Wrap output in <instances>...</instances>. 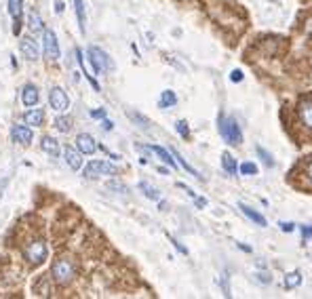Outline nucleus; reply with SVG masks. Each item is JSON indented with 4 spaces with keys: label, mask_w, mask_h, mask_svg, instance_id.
Instances as JSON below:
<instances>
[{
    "label": "nucleus",
    "mask_w": 312,
    "mask_h": 299,
    "mask_svg": "<svg viewBox=\"0 0 312 299\" xmlns=\"http://www.w3.org/2000/svg\"><path fill=\"white\" fill-rule=\"evenodd\" d=\"M177 103V95L173 91H163V95H160V108H173V105Z\"/></svg>",
    "instance_id": "4be33fe9"
},
{
    "label": "nucleus",
    "mask_w": 312,
    "mask_h": 299,
    "mask_svg": "<svg viewBox=\"0 0 312 299\" xmlns=\"http://www.w3.org/2000/svg\"><path fill=\"white\" fill-rule=\"evenodd\" d=\"M129 116H131L133 120H137V122H139V127H144V129H148V127H150V125H148V120H146L144 116H141V114H137V112H131Z\"/></svg>",
    "instance_id": "c756f323"
},
{
    "label": "nucleus",
    "mask_w": 312,
    "mask_h": 299,
    "mask_svg": "<svg viewBox=\"0 0 312 299\" xmlns=\"http://www.w3.org/2000/svg\"><path fill=\"white\" fill-rule=\"evenodd\" d=\"M175 131L180 133L182 137H188L190 135V131H188V125H186V120H177L175 122Z\"/></svg>",
    "instance_id": "cd10ccee"
},
{
    "label": "nucleus",
    "mask_w": 312,
    "mask_h": 299,
    "mask_svg": "<svg viewBox=\"0 0 312 299\" xmlns=\"http://www.w3.org/2000/svg\"><path fill=\"white\" fill-rule=\"evenodd\" d=\"M30 28L34 30V32H40L42 30V19H40V13L38 11H30Z\"/></svg>",
    "instance_id": "393cba45"
},
{
    "label": "nucleus",
    "mask_w": 312,
    "mask_h": 299,
    "mask_svg": "<svg viewBox=\"0 0 312 299\" xmlns=\"http://www.w3.org/2000/svg\"><path fill=\"white\" fill-rule=\"evenodd\" d=\"M91 116H93V118H105V110H93Z\"/></svg>",
    "instance_id": "f704fd0d"
},
{
    "label": "nucleus",
    "mask_w": 312,
    "mask_h": 299,
    "mask_svg": "<svg viewBox=\"0 0 312 299\" xmlns=\"http://www.w3.org/2000/svg\"><path fill=\"white\" fill-rule=\"evenodd\" d=\"M89 61H91V66L95 70V74H104L110 70V57L108 53L102 51L100 47H89Z\"/></svg>",
    "instance_id": "20e7f679"
},
{
    "label": "nucleus",
    "mask_w": 312,
    "mask_h": 299,
    "mask_svg": "<svg viewBox=\"0 0 312 299\" xmlns=\"http://www.w3.org/2000/svg\"><path fill=\"white\" fill-rule=\"evenodd\" d=\"M221 166H224V171H226L228 175H236V171H238L234 156L228 154V152H224V156H221Z\"/></svg>",
    "instance_id": "aec40b11"
},
{
    "label": "nucleus",
    "mask_w": 312,
    "mask_h": 299,
    "mask_svg": "<svg viewBox=\"0 0 312 299\" xmlns=\"http://www.w3.org/2000/svg\"><path fill=\"white\" fill-rule=\"evenodd\" d=\"M51 276H53L55 283L68 285L70 280L74 278V263L70 259H66V257L55 259V261H53V266H51Z\"/></svg>",
    "instance_id": "f257e3e1"
},
{
    "label": "nucleus",
    "mask_w": 312,
    "mask_h": 299,
    "mask_svg": "<svg viewBox=\"0 0 312 299\" xmlns=\"http://www.w3.org/2000/svg\"><path fill=\"white\" fill-rule=\"evenodd\" d=\"M306 173H308V177L312 179V160H310V164H308V171H306Z\"/></svg>",
    "instance_id": "4c0bfd02"
},
{
    "label": "nucleus",
    "mask_w": 312,
    "mask_h": 299,
    "mask_svg": "<svg viewBox=\"0 0 312 299\" xmlns=\"http://www.w3.org/2000/svg\"><path fill=\"white\" fill-rule=\"evenodd\" d=\"M279 225H281V230H283V232H293V227H296V225L289 224V222H283V224H279Z\"/></svg>",
    "instance_id": "72a5a7b5"
},
{
    "label": "nucleus",
    "mask_w": 312,
    "mask_h": 299,
    "mask_svg": "<svg viewBox=\"0 0 312 299\" xmlns=\"http://www.w3.org/2000/svg\"><path fill=\"white\" fill-rule=\"evenodd\" d=\"M55 127L61 131V133H68L70 129H72V122H70V118H64V116H59L55 120Z\"/></svg>",
    "instance_id": "a878e982"
},
{
    "label": "nucleus",
    "mask_w": 312,
    "mask_h": 299,
    "mask_svg": "<svg viewBox=\"0 0 312 299\" xmlns=\"http://www.w3.org/2000/svg\"><path fill=\"white\" fill-rule=\"evenodd\" d=\"M55 11H57V13L64 11V2H61V0H57V2H55Z\"/></svg>",
    "instance_id": "c9c22d12"
},
{
    "label": "nucleus",
    "mask_w": 312,
    "mask_h": 299,
    "mask_svg": "<svg viewBox=\"0 0 312 299\" xmlns=\"http://www.w3.org/2000/svg\"><path fill=\"white\" fill-rule=\"evenodd\" d=\"M23 120H25V125H30V127H42V122H44V112H42L40 108H32L30 112L23 114Z\"/></svg>",
    "instance_id": "2eb2a0df"
},
{
    "label": "nucleus",
    "mask_w": 312,
    "mask_h": 299,
    "mask_svg": "<svg viewBox=\"0 0 312 299\" xmlns=\"http://www.w3.org/2000/svg\"><path fill=\"white\" fill-rule=\"evenodd\" d=\"M4 188H6V181H2V186H0V196H2V192H4Z\"/></svg>",
    "instance_id": "58836bf2"
},
{
    "label": "nucleus",
    "mask_w": 312,
    "mask_h": 299,
    "mask_svg": "<svg viewBox=\"0 0 312 299\" xmlns=\"http://www.w3.org/2000/svg\"><path fill=\"white\" fill-rule=\"evenodd\" d=\"M169 152H171V154H173V158H177V162H180V164H182V166H184V169H186V171H188L190 175H194V177H199V179H201V175H199V171H196V169H192V166H190L188 162H186V158H182V156H180V152H177V150H169Z\"/></svg>",
    "instance_id": "b1692460"
},
{
    "label": "nucleus",
    "mask_w": 312,
    "mask_h": 299,
    "mask_svg": "<svg viewBox=\"0 0 312 299\" xmlns=\"http://www.w3.org/2000/svg\"><path fill=\"white\" fill-rule=\"evenodd\" d=\"M302 285V274L300 272H289L287 278H285V287L287 289H296Z\"/></svg>",
    "instance_id": "5701e85b"
},
{
    "label": "nucleus",
    "mask_w": 312,
    "mask_h": 299,
    "mask_svg": "<svg viewBox=\"0 0 312 299\" xmlns=\"http://www.w3.org/2000/svg\"><path fill=\"white\" fill-rule=\"evenodd\" d=\"M240 173H243V175H255L257 166L253 162H243V164H240Z\"/></svg>",
    "instance_id": "c85d7f7f"
},
{
    "label": "nucleus",
    "mask_w": 312,
    "mask_h": 299,
    "mask_svg": "<svg viewBox=\"0 0 312 299\" xmlns=\"http://www.w3.org/2000/svg\"><path fill=\"white\" fill-rule=\"evenodd\" d=\"M19 49H21L23 57L28 59V61H36V59H38V45H36V40H32L30 36L21 38V45H19Z\"/></svg>",
    "instance_id": "9b49d317"
},
{
    "label": "nucleus",
    "mask_w": 312,
    "mask_h": 299,
    "mask_svg": "<svg viewBox=\"0 0 312 299\" xmlns=\"http://www.w3.org/2000/svg\"><path fill=\"white\" fill-rule=\"evenodd\" d=\"M219 133L228 144H232V146H238L240 142H243V133H240V127H238V122L234 118L219 116Z\"/></svg>",
    "instance_id": "f03ea898"
},
{
    "label": "nucleus",
    "mask_w": 312,
    "mask_h": 299,
    "mask_svg": "<svg viewBox=\"0 0 312 299\" xmlns=\"http://www.w3.org/2000/svg\"><path fill=\"white\" fill-rule=\"evenodd\" d=\"M76 148H78V152L80 154H93L95 150H97V144H95V139L89 135V133H80L76 137Z\"/></svg>",
    "instance_id": "9d476101"
},
{
    "label": "nucleus",
    "mask_w": 312,
    "mask_h": 299,
    "mask_svg": "<svg viewBox=\"0 0 312 299\" xmlns=\"http://www.w3.org/2000/svg\"><path fill=\"white\" fill-rule=\"evenodd\" d=\"M300 122L306 131L312 133V99H304L300 103Z\"/></svg>",
    "instance_id": "1a4fd4ad"
},
{
    "label": "nucleus",
    "mask_w": 312,
    "mask_h": 299,
    "mask_svg": "<svg viewBox=\"0 0 312 299\" xmlns=\"http://www.w3.org/2000/svg\"><path fill=\"white\" fill-rule=\"evenodd\" d=\"M116 166L105 162V160H91L85 166V177L87 179H95V177H102V175H116Z\"/></svg>",
    "instance_id": "39448f33"
},
{
    "label": "nucleus",
    "mask_w": 312,
    "mask_h": 299,
    "mask_svg": "<svg viewBox=\"0 0 312 299\" xmlns=\"http://www.w3.org/2000/svg\"><path fill=\"white\" fill-rule=\"evenodd\" d=\"M139 190L144 192V194H146L150 200H160V192H158L154 186H150L148 181H139Z\"/></svg>",
    "instance_id": "412c9836"
},
{
    "label": "nucleus",
    "mask_w": 312,
    "mask_h": 299,
    "mask_svg": "<svg viewBox=\"0 0 312 299\" xmlns=\"http://www.w3.org/2000/svg\"><path fill=\"white\" fill-rule=\"evenodd\" d=\"M230 80H232V82H240V80H243V72H240V70H232Z\"/></svg>",
    "instance_id": "2f4dec72"
},
{
    "label": "nucleus",
    "mask_w": 312,
    "mask_h": 299,
    "mask_svg": "<svg viewBox=\"0 0 312 299\" xmlns=\"http://www.w3.org/2000/svg\"><path fill=\"white\" fill-rule=\"evenodd\" d=\"M302 234L304 238H312V225H302Z\"/></svg>",
    "instance_id": "473e14b6"
},
{
    "label": "nucleus",
    "mask_w": 312,
    "mask_h": 299,
    "mask_svg": "<svg viewBox=\"0 0 312 299\" xmlns=\"http://www.w3.org/2000/svg\"><path fill=\"white\" fill-rule=\"evenodd\" d=\"M238 209L243 211V215H247L251 222H255L257 225H266V217L262 213H257V211H253L251 207H247V205H238Z\"/></svg>",
    "instance_id": "a211bd4d"
},
{
    "label": "nucleus",
    "mask_w": 312,
    "mask_h": 299,
    "mask_svg": "<svg viewBox=\"0 0 312 299\" xmlns=\"http://www.w3.org/2000/svg\"><path fill=\"white\" fill-rule=\"evenodd\" d=\"M104 129L110 131V129H112V122H110V120H104Z\"/></svg>",
    "instance_id": "e433bc0d"
},
{
    "label": "nucleus",
    "mask_w": 312,
    "mask_h": 299,
    "mask_svg": "<svg viewBox=\"0 0 312 299\" xmlns=\"http://www.w3.org/2000/svg\"><path fill=\"white\" fill-rule=\"evenodd\" d=\"M169 240H171V242H173V247H175L177 251H180V253H184V255H188V249H186V247H184V244H182V242H177V240L173 238V236H169Z\"/></svg>",
    "instance_id": "7c9ffc66"
},
{
    "label": "nucleus",
    "mask_w": 312,
    "mask_h": 299,
    "mask_svg": "<svg viewBox=\"0 0 312 299\" xmlns=\"http://www.w3.org/2000/svg\"><path fill=\"white\" fill-rule=\"evenodd\" d=\"M74 8H76V19H78V28L80 32L87 30V15H85V2L83 0H74Z\"/></svg>",
    "instance_id": "6ab92c4d"
},
{
    "label": "nucleus",
    "mask_w": 312,
    "mask_h": 299,
    "mask_svg": "<svg viewBox=\"0 0 312 299\" xmlns=\"http://www.w3.org/2000/svg\"><path fill=\"white\" fill-rule=\"evenodd\" d=\"M80 156H83V154H80L78 152V150H74V148H66L64 150V158H66V164L70 166V169H72V171H78L80 169V164H83V158H80Z\"/></svg>",
    "instance_id": "4468645a"
},
{
    "label": "nucleus",
    "mask_w": 312,
    "mask_h": 299,
    "mask_svg": "<svg viewBox=\"0 0 312 299\" xmlns=\"http://www.w3.org/2000/svg\"><path fill=\"white\" fill-rule=\"evenodd\" d=\"M42 49H44L47 59H59V45H57V36L53 30L42 32Z\"/></svg>",
    "instance_id": "423d86ee"
},
{
    "label": "nucleus",
    "mask_w": 312,
    "mask_h": 299,
    "mask_svg": "<svg viewBox=\"0 0 312 299\" xmlns=\"http://www.w3.org/2000/svg\"><path fill=\"white\" fill-rule=\"evenodd\" d=\"M47 253H49V249L42 240H32L23 247V257L30 263H34V266H40V263L47 259Z\"/></svg>",
    "instance_id": "7ed1b4c3"
},
{
    "label": "nucleus",
    "mask_w": 312,
    "mask_h": 299,
    "mask_svg": "<svg viewBox=\"0 0 312 299\" xmlns=\"http://www.w3.org/2000/svg\"><path fill=\"white\" fill-rule=\"evenodd\" d=\"M21 2L23 0H8V13H11L13 21H15V25H13L15 34L21 32Z\"/></svg>",
    "instance_id": "f8f14e48"
},
{
    "label": "nucleus",
    "mask_w": 312,
    "mask_h": 299,
    "mask_svg": "<svg viewBox=\"0 0 312 299\" xmlns=\"http://www.w3.org/2000/svg\"><path fill=\"white\" fill-rule=\"evenodd\" d=\"M255 150H257V154H260V158L264 160V164H266V166H270V169H272V166H274V160H272V156H270L268 152H266L264 148H260V146H257Z\"/></svg>",
    "instance_id": "bb28decb"
},
{
    "label": "nucleus",
    "mask_w": 312,
    "mask_h": 299,
    "mask_svg": "<svg viewBox=\"0 0 312 299\" xmlns=\"http://www.w3.org/2000/svg\"><path fill=\"white\" fill-rule=\"evenodd\" d=\"M49 103H51L53 110L64 112V110H68L70 99H68V95H66V91L61 89V86H53V89L49 91Z\"/></svg>",
    "instance_id": "0eeeda50"
},
{
    "label": "nucleus",
    "mask_w": 312,
    "mask_h": 299,
    "mask_svg": "<svg viewBox=\"0 0 312 299\" xmlns=\"http://www.w3.org/2000/svg\"><path fill=\"white\" fill-rule=\"evenodd\" d=\"M11 139H13L15 144L28 146L32 142V129L30 127H23V125H15L11 129Z\"/></svg>",
    "instance_id": "6e6552de"
},
{
    "label": "nucleus",
    "mask_w": 312,
    "mask_h": 299,
    "mask_svg": "<svg viewBox=\"0 0 312 299\" xmlns=\"http://www.w3.org/2000/svg\"><path fill=\"white\" fill-rule=\"evenodd\" d=\"M21 101L28 105V108H32V105H36L38 101V89L34 84H25L23 91H21Z\"/></svg>",
    "instance_id": "dca6fc26"
},
{
    "label": "nucleus",
    "mask_w": 312,
    "mask_h": 299,
    "mask_svg": "<svg viewBox=\"0 0 312 299\" xmlns=\"http://www.w3.org/2000/svg\"><path fill=\"white\" fill-rule=\"evenodd\" d=\"M144 148L148 150V152H154V154L160 158V160H163L165 164H169V166H171V169H175V166H177V160L173 158V154L169 152V150L160 148V146H144Z\"/></svg>",
    "instance_id": "ddd939ff"
},
{
    "label": "nucleus",
    "mask_w": 312,
    "mask_h": 299,
    "mask_svg": "<svg viewBox=\"0 0 312 299\" xmlns=\"http://www.w3.org/2000/svg\"><path fill=\"white\" fill-rule=\"evenodd\" d=\"M40 146H42V150H44V152H47L51 158H57V156H59V144H57L53 137H42Z\"/></svg>",
    "instance_id": "f3484780"
}]
</instances>
